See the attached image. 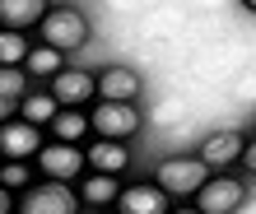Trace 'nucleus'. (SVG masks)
Instances as JSON below:
<instances>
[{"mask_svg":"<svg viewBox=\"0 0 256 214\" xmlns=\"http://www.w3.org/2000/svg\"><path fill=\"white\" fill-rule=\"evenodd\" d=\"M56 112H61L56 94H28L24 98V121H33V126H52Z\"/></svg>","mask_w":256,"mask_h":214,"instance_id":"17","label":"nucleus"},{"mask_svg":"<svg viewBox=\"0 0 256 214\" xmlns=\"http://www.w3.org/2000/svg\"><path fill=\"white\" fill-rule=\"evenodd\" d=\"M24 70L19 66H0V98H19L24 102Z\"/></svg>","mask_w":256,"mask_h":214,"instance_id":"20","label":"nucleus"},{"mask_svg":"<svg viewBox=\"0 0 256 214\" xmlns=\"http://www.w3.org/2000/svg\"><path fill=\"white\" fill-rule=\"evenodd\" d=\"M242 163H247V172H256V140H247V149H242Z\"/></svg>","mask_w":256,"mask_h":214,"instance_id":"22","label":"nucleus"},{"mask_svg":"<svg viewBox=\"0 0 256 214\" xmlns=\"http://www.w3.org/2000/svg\"><path fill=\"white\" fill-rule=\"evenodd\" d=\"M14 107H19V98H0V121H10Z\"/></svg>","mask_w":256,"mask_h":214,"instance_id":"23","label":"nucleus"},{"mask_svg":"<svg viewBox=\"0 0 256 214\" xmlns=\"http://www.w3.org/2000/svg\"><path fill=\"white\" fill-rule=\"evenodd\" d=\"M88 154V168L94 172H126V163H130V149H126V140H108V135H94V144L84 149Z\"/></svg>","mask_w":256,"mask_h":214,"instance_id":"11","label":"nucleus"},{"mask_svg":"<svg viewBox=\"0 0 256 214\" xmlns=\"http://www.w3.org/2000/svg\"><path fill=\"white\" fill-rule=\"evenodd\" d=\"M88 130H94V121H88V116L80 112V107H61V112L52 116V135H56V140H70V144H80Z\"/></svg>","mask_w":256,"mask_h":214,"instance_id":"15","label":"nucleus"},{"mask_svg":"<svg viewBox=\"0 0 256 214\" xmlns=\"http://www.w3.org/2000/svg\"><path fill=\"white\" fill-rule=\"evenodd\" d=\"M94 121V135H108V140H130L140 130V107L135 102H112V98H98V107L88 112Z\"/></svg>","mask_w":256,"mask_h":214,"instance_id":"4","label":"nucleus"},{"mask_svg":"<svg viewBox=\"0 0 256 214\" xmlns=\"http://www.w3.org/2000/svg\"><path fill=\"white\" fill-rule=\"evenodd\" d=\"M242 149H247V144H242V135H238V130H214L200 149H196V154L214 168V172H228L233 163H242Z\"/></svg>","mask_w":256,"mask_h":214,"instance_id":"10","label":"nucleus"},{"mask_svg":"<svg viewBox=\"0 0 256 214\" xmlns=\"http://www.w3.org/2000/svg\"><path fill=\"white\" fill-rule=\"evenodd\" d=\"M52 94L61 107H84V102H94L98 98V80L88 70H74V66H61L52 74Z\"/></svg>","mask_w":256,"mask_h":214,"instance_id":"7","label":"nucleus"},{"mask_svg":"<svg viewBox=\"0 0 256 214\" xmlns=\"http://www.w3.org/2000/svg\"><path fill=\"white\" fill-rule=\"evenodd\" d=\"M14 214H80V191H70L66 182L47 177L42 186H28L19 196V210Z\"/></svg>","mask_w":256,"mask_h":214,"instance_id":"2","label":"nucleus"},{"mask_svg":"<svg viewBox=\"0 0 256 214\" xmlns=\"http://www.w3.org/2000/svg\"><path fill=\"white\" fill-rule=\"evenodd\" d=\"M61 47H47V42H42V47H33V52H28V60H24V70L28 74H38V80H52V74L56 70H61Z\"/></svg>","mask_w":256,"mask_h":214,"instance_id":"16","label":"nucleus"},{"mask_svg":"<svg viewBox=\"0 0 256 214\" xmlns=\"http://www.w3.org/2000/svg\"><path fill=\"white\" fill-rule=\"evenodd\" d=\"M38 168L47 177H56V182H70V177H80L88 168V154L80 144H70V140H52V144L38 149Z\"/></svg>","mask_w":256,"mask_h":214,"instance_id":"6","label":"nucleus"},{"mask_svg":"<svg viewBox=\"0 0 256 214\" xmlns=\"http://www.w3.org/2000/svg\"><path fill=\"white\" fill-rule=\"evenodd\" d=\"M14 196H19V191L0 186V214H14V210H19V200H14Z\"/></svg>","mask_w":256,"mask_h":214,"instance_id":"21","label":"nucleus"},{"mask_svg":"<svg viewBox=\"0 0 256 214\" xmlns=\"http://www.w3.org/2000/svg\"><path fill=\"white\" fill-rule=\"evenodd\" d=\"M42 130L33 121H0V154L5 158H38Z\"/></svg>","mask_w":256,"mask_h":214,"instance_id":"9","label":"nucleus"},{"mask_svg":"<svg viewBox=\"0 0 256 214\" xmlns=\"http://www.w3.org/2000/svg\"><path fill=\"white\" fill-rule=\"evenodd\" d=\"M242 5H247V10H256V0H242Z\"/></svg>","mask_w":256,"mask_h":214,"instance_id":"25","label":"nucleus"},{"mask_svg":"<svg viewBox=\"0 0 256 214\" xmlns=\"http://www.w3.org/2000/svg\"><path fill=\"white\" fill-rule=\"evenodd\" d=\"M28 38L19 33V28H0V66H24L28 60Z\"/></svg>","mask_w":256,"mask_h":214,"instance_id":"18","label":"nucleus"},{"mask_svg":"<svg viewBox=\"0 0 256 214\" xmlns=\"http://www.w3.org/2000/svg\"><path fill=\"white\" fill-rule=\"evenodd\" d=\"M38 28H42V42H47V47H61V52H74V47L88 42V19L80 10H70V5L47 10Z\"/></svg>","mask_w":256,"mask_h":214,"instance_id":"3","label":"nucleus"},{"mask_svg":"<svg viewBox=\"0 0 256 214\" xmlns=\"http://www.w3.org/2000/svg\"><path fill=\"white\" fill-rule=\"evenodd\" d=\"M116 196H122V186H116L112 172H88V177L80 182V200L94 205V210H98V205H112Z\"/></svg>","mask_w":256,"mask_h":214,"instance_id":"14","label":"nucleus"},{"mask_svg":"<svg viewBox=\"0 0 256 214\" xmlns=\"http://www.w3.org/2000/svg\"><path fill=\"white\" fill-rule=\"evenodd\" d=\"M154 182L168 196H196L210 182V163L200 158V154H186V158H163L158 163V172H154Z\"/></svg>","mask_w":256,"mask_h":214,"instance_id":"1","label":"nucleus"},{"mask_svg":"<svg viewBox=\"0 0 256 214\" xmlns=\"http://www.w3.org/2000/svg\"><path fill=\"white\" fill-rule=\"evenodd\" d=\"M98 98H112V102H135L140 98V74L126 70V66H108L98 74Z\"/></svg>","mask_w":256,"mask_h":214,"instance_id":"12","label":"nucleus"},{"mask_svg":"<svg viewBox=\"0 0 256 214\" xmlns=\"http://www.w3.org/2000/svg\"><path fill=\"white\" fill-rule=\"evenodd\" d=\"M0 163H5V154H0Z\"/></svg>","mask_w":256,"mask_h":214,"instance_id":"26","label":"nucleus"},{"mask_svg":"<svg viewBox=\"0 0 256 214\" xmlns=\"http://www.w3.org/2000/svg\"><path fill=\"white\" fill-rule=\"evenodd\" d=\"M0 186H10V191H28V186H33V172H28V163H24V158H5V163H0Z\"/></svg>","mask_w":256,"mask_h":214,"instance_id":"19","label":"nucleus"},{"mask_svg":"<svg viewBox=\"0 0 256 214\" xmlns=\"http://www.w3.org/2000/svg\"><path fill=\"white\" fill-rule=\"evenodd\" d=\"M168 205H172V196L158 182H135V186H126L116 196V210L122 214H172Z\"/></svg>","mask_w":256,"mask_h":214,"instance_id":"8","label":"nucleus"},{"mask_svg":"<svg viewBox=\"0 0 256 214\" xmlns=\"http://www.w3.org/2000/svg\"><path fill=\"white\" fill-rule=\"evenodd\" d=\"M172 214H200V210H196V205H191V210H172Z\"/></svg>","mask_w":256,"mask_h":214,"instance_id":"24","label":"nucleus"},{"mask_svg":"<svg viewBox=\"0 0 256 214\" xmlns=\"http://www.w3.org/2000/svg\"><path fill=\"white\" fill-rule=\"evenodd\" d=\"M242 196H247V186L233 172H214L200 191H196V210L200 214H233L238 205H242Z\"/></svg>","mask_w":256,"mask_h":214,"instance_id":"5","label":"nucleus"},{"mask_svg":"<svg viewBox=\"0 0 256 214\" xmlns=\"http://www.w3.org/2000/svg\"><path fill=\"white\" fill-rule=\"evenodd\" d=\"M47 10H52L47 0H0V28H19V33H28V28L42 24Z\"/></svg>","mask_w":256,"mask_h":214,"instance_id":"13","label":"nucleus"}]
</instances>
